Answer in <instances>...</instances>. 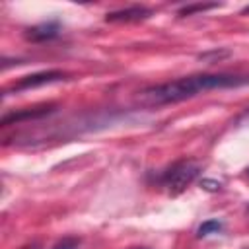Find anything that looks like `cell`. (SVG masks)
Listing matches in <instances>:
<instances>
[{
    "label": "cell",
    "mask_w": 249,
    "mask_h": 249,
    "mask_svg": "<svg viewBox=\"0 0 249 249\" xmlns=\"http://www.w3.org/2000/svg\"><path fill=\"white\" fill-rule=\"evenodd\" d=\"M231 53L226 51V49H214V51H206V53H200L198 54V60H204L206 64H214V62H220L222 58H228Z\"/></svg>",
    "instance_id": "8"
},
{
    "label": "cell",
    "mask_w": 249,
    "mask_h": 249,
    "mask_svg": "<svg viewBox=\"0 0 249 249\" xmlns=\"http://www.w3.org/2000/svg\"><path fill=\"white\" fill-rule=\"evenodd\" d=\"M66 72L62 70H43V72H33L29 76H23L19 78L16 84H12L10 89H6L4 93H10V91H25V89H33V88H39V86H45V84H53V82H60V80H66Z\"/></svg>",
    "instance_id": "3"
},
{
    "label": "cell",
    "mask_w": 249,
    "mask_h": 249,
    "mask_svg": "<svg viewBox=\"0 0 249 249\" xmlns=\"http://www.w3.org/2000/svg\"><path fill=\"white\" fill-rule=\"evenodd\" d=\"M241 14H249V6H245V8L241 10Z\"/></svg>",
    "instance_id": "13"
},
{
    "label": "cell",
    "mask_w": 249,
    "mask_h": 249,
    "mask_svg": "<svg viewBox=\"0 0 249 249\" xmlns=\"http://www.w3.org/2000/svg\"><path fill=\"white\" fill-rule=\"evenodd\" d=\"M154 12L146 6H130V8H123V10H115V12H109L105 16V21H111V23H128V21H140V19H148Z\"/></svg>",
    "instance_id": "6"
},
{
    "label": "cell",
    "mask_w": 249,
    "mask_h": 249,
    "mask_svg": "<svg viewBox=\"0 0 249 249\" xmlns=\"http://www.w3.org/2000/svg\"><path fill=\"white\" fill-rule=\"evenodd\" d=\"M138 249H142V247H138Z\"/></svg>",
    "instance_id": "16"
},
{
    "label": "cell",
    "mask_w": 249,
    "mask_h": 249,
    "mask_svg": "<svg viewBox=\"0 0 249 249\" xmlns=\"http://www.w3.org/2000/svg\"><path fill=\"white\" fill-rule=\"evenodd\" d=\"M78 245H80V239L78 237H64L53 249H78Z\"/></svg>",
    "instance_id": "10"
},
{
    "label": "cell",
    "mask_w": 249,
    "mask_h": 249,
    "mask_svg": "<svg viewBox=\"0 0 249 249\" xmlns=\"http://www.w3.org/2000/svg\"><path fill=\"white\" fill-rule=\"evenodd\" d=\"M247 84H249V76H241V74H226V72L196 74V76H187V78H179L173 82L146 88L144 91H140V97L150 105H165V103H177V101L189 99L208 89L239 88Z\"/></svg>",
    "instance_id": "1"
},
{
    "label": "cell",
    "mask_w": 249,
    "mask_h": 249,
    "mask_svg": "<svg viewBox=\"0 0 249 249\" xmlns=\"http://www.w3.org/2000/svg\"><path fill=\"white\" fill-rule=\"evenodd\" d=\"M58 33H60V23L56 19H51V21H43V23H37L25 29L23 37L31 43H47V41L56 39Z\"/></svg>",
    "instance_id": "5"
},
{
    "label": "cell",
    "mask_w": 249,
    "mask_h": 249,
    "mask_svg": "<svg viewBox=\"0 0 249 249\" xmlns=\"http://www.w3.org/2000/svg\"><path fill=\"white\" fill-rule=\"evenodd\" d=\"M200 187H202L204 191H208V193H218V191L222 189V183H218V181H214V179H202V181H200Z\"/></svg>",
    "instance_id": "11"
},
{
    "label": "cell",
    "mask_w": 249,
    "mask_h": 249,
    "mask_svg": "<svg viewBox=\"0 0 249 249\" xmlns=\"http://www.w3.org/2000/svg\"><path fill=\"white\" fill-rule=\"evenodd\" d=\"M21 249H37V245H25V247H21Z\"/></svg>",
    "instance_id": "12"
},
{
    "label": "cell",
    "mask_w": 249,
    "mask_h": 249,
    "mask_svg": "<svg viewBox=\"0 0 249 249\" xmlns=\"http://www.w3.org/2000/svg\"><path fill=\"white\" fill-rule=\"evenodd\" d=\"M247 210H249V206H247Z\"/></svg>",
    "instance_id": "15"
},
{
    "label": "cell",
    "mask_w": 249,
    "mask_h": 249,
    "mask_svg": "<svg viewBox=\"0 0 249 249\" xmlns=\"http://www.w3.org/2000/svg\"><path fill=\"white\" fill-rule=\"evenodd\" d=\"M200 173V165L193 160H181V161H175L167 171H163L161 175V185L171 193V195H177L181 191L187 189V185H191L196 175Z\"/></svg>",
    "instance_id": "2"
},
{
    "label": "cell",
    "mask_w": 249,
    "mask_h": 249,
    "mask_svg": "<svg viewBox=\"0 0 249 249\" xmlns=\"http://www.w3.org/2000/svg\"><path fill=\"white\" fill-rule=\"evenodd\" d=\"M220 4H189L179 10V16H193L195 12H206V10H214Z\"/></svg>",
    "instance_id": "9"
},
{
    "label": "cell",
    "mask_w": 249,
    "mask_h": 249,
    "mask_svg": "<svg viewBox=\"0 0 249 249\" xmlns=\"http://www.w3.org/2000/svg\"><path fill=\"white\" fill-rule=\"evenodd\" d=\"M56 111V105H41V107H33V109H18V111H12V113H6L2 119H0V124L2 126H8V124H16V123H23V121H33V119H43L51 113Z\"/></svg>",
    "instance_id": "4"
},
{
    "label": "cell",
    "mask_w": 249,
    "mask_h": 249,
    "mask_svg": "<svg viewBox=\"0 0 249 249\" xmlns=\"http://www.w3.org/2000/svg\"><path fill=\"white\" fill-rule=\"evenodd\" d=\"M245 175H247V177H249V167H247V169H245Z\"/></svg>",
    "instance_id": "14"
},
{
    "label": "cell",
    "mask_w": 249,
    "mask_h": 249,
    "mask_svg": "<svg viewBox=\"0 0 249 249\" xmlns=\"http://www.w3.org/2000/svg\"><path fill=\"white\" fill-rule=\"evenodd\" d=\"M224 230V224L220 222V220H206V222H202L200 226H198V230H196V237H208V235H212V233H218V231H222Z\"/></svg>",
    "instance_id": "7"
}]
</instances>
